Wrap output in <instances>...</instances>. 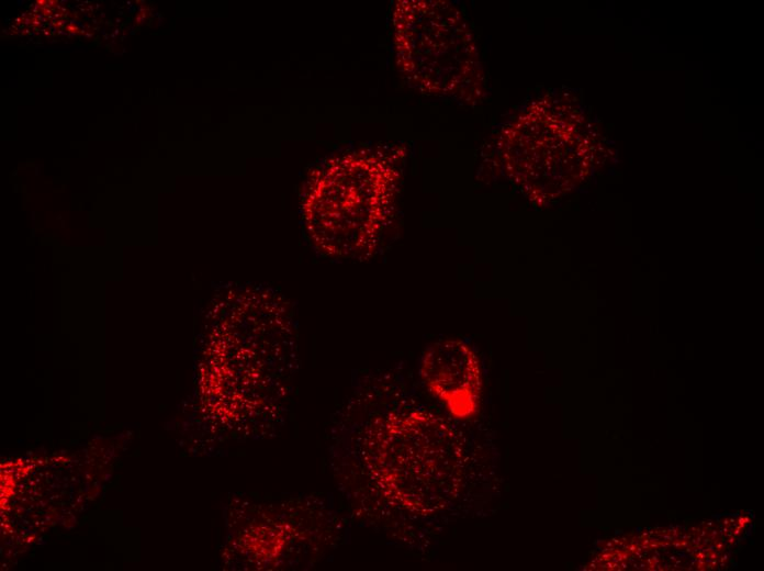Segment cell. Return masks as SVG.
I'll return each instance as SVG.
<instances>
[{
	"label": "cell",
	"mask_w": 764,
	"mask_h": 571,
	"mask_svg": "<svg viewBox=\"0 0 764 571\" xmlns=\"http://www.w3.org/2000/svg\"><path fill=\"white\" fill-rule=\"evenodd\" d=\"M406 31L408 68L422 90L476 103L484 91L478 47L461 11L448 1H415Z\"/></svg>",
	"instance_id": "cell-2"
},
{
	"label": "cell",
	"mask_w": 764,
	"mask_h": 571,
	"mask_svg": "<svg viewBox=\"0 0 764 571\" xmlns=\"http://www.w3.org/2000/svg\"><path fill=\"white\" fill-rule=\"evenodd\" d=\"M420 377L456 417L476 413L481 396V368L474 351L462 340L443 339L425 351Z\"/></svg>",
	"instance_id": "cell-3"
},
{
	"label": "cell",
	"mask_w": 764,
	"mask_h": 571,
	"mask_svg": "<svg viewBox=\"0 0 764 571\" xmlns=\"http://www.w3.org/2000/svg\"><path fill=\"white\" fill-rule=\"evenodd\" d=\"M395 182V170L373 157L329 168L313 183L305 206L317 246L334 257L369 254L390 216Z\"/></svg>",
	"instance_id": "cell-1"
}]
</instances>
